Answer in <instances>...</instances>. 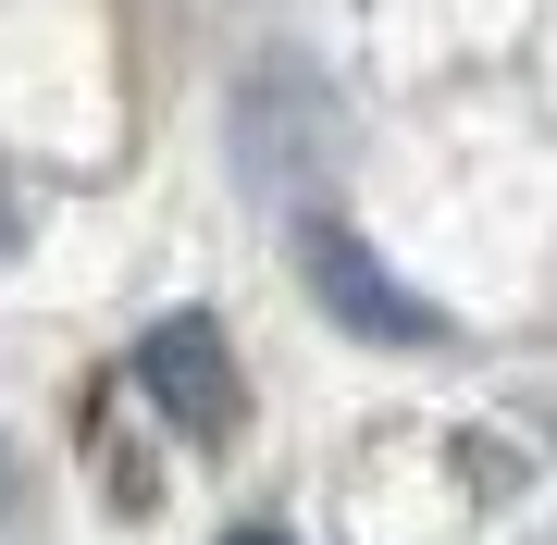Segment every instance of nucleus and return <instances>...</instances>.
Masks as SVG:
<instances>
[{
  "mask_svg": "<svg viewBox=\"0 0 557 545\" xmlns=\"http://www.w3.org/2000/svg\"><path fill=\"white\" fill-rule=\"evenodd\" d=\"M223 137H236V174L260 186V199H310V186L335 174V149H347V112H335V87H322L310 62L273 50L260 75H236Z\"/></svg>",
  "mask_w": 557,
  "mask_h": 545,
  "instance_id": "nucleus-1",
  "label": "nucleus"
},
{
  "mask_svg": "<svg viewBox=\"0 0 557 545\" xmlns=\"http://www.w3.org/2000/svg\"><path fill=\"white\" fill-rule=\"evenodd\" d=\"M298 261H310V298L335 310L347 335H372V347H434V335H446V310L421 298V285H397L372 248L347 236V223H310V236H298Z\"/></svg>",
  "mask_w": 557,
  "mask_h": 545,
  "instance_id": "nucleus-2",
  "label": "nucleus"
},
{
  "mask_svg": "<svg viewBox=\"0 0 557 545\" xmlns=\"http://www.w3.org/2000/svg\"><path fill=\"white\" fill-rule=\"evenodd\" d=\"M137 384L174 409L186 434H223V422H236V347H223L211 310H174V323H149V335H137Z\"/></svg>",
  "mask_w": 557,
  "mask_h": 545,
  "instance_id": "nucleus-3",
  "label": "nucleus"
},
{
  "mask_svg": "<svg viewBox=\"0 0 557 545\" xmlns=\"http://www.w3.org/2000/svg\"><path fill=\"white\" fill-rule=\"evenodd\" d=\"M13 496H25V471H13V446H0V521H13Z\"/></svg>",
  "mask_w": 557,
  "mask_h": 545,
  "instance_id": "nucleus-4",
  "label": "nucleus"
},
{
  "mask_svg": "<svg viewBox=\"0 0 557 545\" xmlns=\"http://www.w3.org/2000/svg\"><path fill=\"white\" fill-rule=\"evenodd\" d=\"M0 248H13V186H0Z\"/></svg>",
  "mask_w": 557,
  "mask_h": 545,
  "instance_id": "nucleus-5",
  "label": "nucleus"
},
{
  "mask_svg": "<svg viewBox=\"0 0 557 545\" xmlns=\"http://www.w3.org/2000/svg\"><path fill=\"white\" fill-rule=\"evenodd\" d=\"M223 545H285V533H223Z\"/></svg>",
  "mask_w": 557,
  "mask_h": 545,
  "instance_id": "nucleus-6",
  "label": "nucleus"
}]
</instances>
